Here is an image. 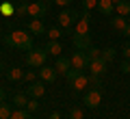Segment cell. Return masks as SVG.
Instances as JSON below:
<instances>
[{"instance_id":"1","label":"cell","mask_w":130,"mask_h":119,"mask_svg":"<svg viewBox=\"0 0 130 119\" xmlns=\"http://www.w3.org/2000/svg\"><path fill=\"white\" fill-rule=\"evenodd\" d=\"M72 43H74L76 50H83V52L91 48V13L89 11H83L80 18L76 20Z\"/></svg>"},{"instance_id":"2","label":"cell","mask_w":130,"mask_h":119,"mask_svg":"<svg viewBox=\"0 0 130 119\" xmlns=\"http://www.w3.org/2000/svg\"><path fill=\"white\" fill-rule=\"evenodd\" d=\"M5 43L9 48L28 52V50H32V35L26 32V30H13V32H9V35L5 37Z\"/></svg>"},{"instance_id":"3","label":"cell","mask_w":130,"mask_h":119,"mask_svg":"<svg viewBox=\"0 0 130 119\" xmlns=\"http://www.w3.org/2000/svg\"><path fill=\"white\" fill-rule=\"evenodd\" d=\"M46 59H48V52L41 50V48H32L26 54V63L30 65V67H43V65H46Z\"/></svg>"},{"instance_id":"4","label":"cell","mask_w":130,"mask_h":119,"mask_svg":"<svg viewBox=\"0 0 130 119\" xmlns=\"http://www.w3.org/2000/svg\"><path fill=\"white\" fill-rule=\"evenodd\" d=\"M78 18H80V15H78V11H76V9H63L59 15H56V22H59L61 28H72Z\"/></svg>"},{"instance_id":"5","label":"cell","mask_w":130,"mask_h":119,"mask_svg":"<svg viewBox=\"0 0 130 119\" xmlns=\"http://www.w3.org/2000/svg\"><path fill=\"white\" fill-rule=\"evenodd\" d=\"M70 61H72V67L74 69H80V72H85V69H89V56H87V52H83V50H76L74 54L70 56Z\"/></svg>"},{"instance_id":"6","label":"cell","mask_w":130,"mask_h":119,"mask_svg":"<svg viewBox=\"0 0 130 119\" xmlns=\"http://www.w3.org/2000/svg\"><path fill=\"white\" fill-rule=\"evenodd\" d=\"M83 102H85V106H89V108H98V106L102 104V91H100L98 87H93L91 91L85 93Z\"/></svg>"},{"instance_id":"7","label":"cell","mask_w":130,"mask_h":119,"mask_svg":"<svg viewBox=\"0 0 130 119\" xmlns=\"http://www.w3.org/2000/svg\"><path fill=\"white\" fill-rule=\"evenodd\" d=\"M48 13V5H43V2H30L28 5V18H32V20H41L43 15Z\"/></svg>"},{"instance_id":"8","label":"cell","mask_w":130,"mask_h":119,"mask_svg":"<svg viewBox=\"0 0 130 119\" xmlns=\"http://www.w3.org/2000/svg\"><path fill=\"white\" fill-rule=\"evenodd\" d=\"M70 87L74 89V91H85V89L89 87V76H87L85 72H83V74H78V76H76L74 80L70 82Z\"/></svg>"},{"instance_id":"9","label":"cell","mask_w":130,"mask_h":119,"mask_svg":"<svg viewBox=\"0 0 130 119\" xmlns=\"http://www.w3.org/2000/svg\"><path fill=\"white\" fill-rule=\"evenodd\" d=\"M39 78H41L43 82H54L56 80V69L50 67V65H43V67H39Z\"/></svg>"},{"instance_id":"10","label":"cell","mask_w":130,"mask_h":119,"mask_svg":"<svg viewBox=\"0 0 130 119\" xmlns=\"http://www.w3.org/2000/svg\"><path fill=\"white\" fill-rule=\"evenodd\" d=\"M89 69H91L93 76H102V74L108 69V63H106L104 59H95V61H91V63H89Z\"/></svg>"},{"instance_id":"11","label":"cell","mask_w":130,"mask_h":119,"mask_svg":"<svg viewBox=\"0 0 130 119\" xmlns=\"http://www.w3.org/2000/svg\"><path fill=\"white\" fill-rule=\"evenodd\" d=\"M54 69H56V74H61V76H65V74L72 69V61L70 59H65V56H59L56 59V65H54Z\"/></svg>"},{"instance_id":"12","label":"cell","mask_w":130,"mask_h":119,"mask_svg":"<svg viewBox=\"0 0 130 119\" xmlns=\"http://www.w3.org/2000/svg\"><path fill=\"white\" fill-rule=\"evenodd\" d=\"M26 93L30 97H37V100H39V97L46 93V87H43V82H30V87L26 89Z\"/></svg>"},{"instance_id":"13","label":"cell","mask_w":130,"mask_h":119,"mask_svg":"<svg viewBox=\"0 0 130 119\" xmlns=\"http://www.w3.org/2000/svg\"><path fill=\"white\" fill-rule=\"evenodd\" d=\"M98 9L102 15H113L115 13V5H113V0H98Z\"/></svg>"},{"instance_id":"14","label":"cell","mask_w":130,"mask_h":119,"mask_svg":"<svg viewBox=\"0 0 130 119\" xmlns=\"http://www.w3.org/2000/svg\"><path fill=\"white\" fill-rule=\"evenodd\" d=\"M28 32H30V35H43V32H46L43 22L41 20H30V22H28Z\"/></svg>"},{"instance_id":"15","label":"cell","mask_w":130,"mask_h":119,"mask_svg":"<svg viewBox=\"0 0 130 119\" xmlns=\"http://www.w3.org/2000/svg\"><path fill=\"white\" fill-rule=\"evenodd\" d=\"M115 13L121 15V18H128L130 15V0H121L115 5Z\"/></svg>"},{"instance_id":"16","label":"cell","mask_w":130,"mask_h":119,"mask_svg":"<svg viewBox=\"0 0 130 119\" xmlns=\"http://www.w3.org/2000/svg\"><path fill=\"white\" fill-rule=\"evenodd\" d=\"M111 26L115 28V30H121V32H124V28L128 26V18H121V15L115 13V18H111Z\"/></svg>"},{"instance_id":"17","label":"cell","mask_w":130,"mask_h":119,"mask_svg":"<svg viewBox=\"0 0 130 119\" xmlns=\"http://www.w3.org/2000/svg\"><path fill=\"white\" fill-rule=\"evenodd\" d=\"M46 52H48V54H52V56H61V52H63V46H61L59 41H48Z\"/></svg>"},{"instance_id":"18","label":"cell","mask_w":130,"mask_h":119,"mask_svg":"<svg viewBox=\"0 0 130 119\" xmlns=\"http://www.w3.org/2000/svg\"><path fill=\"white\" fill-rule=\"evenodd\" d=\"M13 104L26 108V104H28V93H15V95H13Z\"/></svg>"},{"instance_id":"19","label":"cell","mask_w":130,"mask_h":119,"mask_svg":"<svg viewBox=\"0 0 130 119\" xmlns=\"http://www.w3.org/2000/svg\"><path fill=\"white\" fill-rule=\"evenodd\" d=\"M7 76H9L11 80H22V78H24V72H22V67H11L9 72H7Z\"/></svg>"},{"instance_id":"20","label":"cell","mask_w":130,"mask_h":119,"mask_svg":"<svg viewBox=\"0 0 130 119\" xmlns=\"http://www.w3.org/2000/svg\"><path fill=\"white\" fill-rule=\"evenodd\" d=\"M115 54H117L115 48H104V50H102V59L106 61V63H111V61L115 59Z\"/></svg>"},{"instance_id":"21","label":"cell","mask_w":130,"mask_h":119,"mask_svg":"<svg viewBox=\"0 0 130 119\" xmlns=\"http://www.w3.org/2000/svg\"><path fill=\"white\" fill-rule=\"evenodd\" d=\"M11 119H32V117H30L28 110L20 108V110H13V113H11Z\"/></svg>"},{"instance_id":"22","label":"cell","mask_w":130,"mask_h":119,"mask_svg":"<svg viewBox=\"0 0 130 119\" xmlns=\"http://www.w3.org/2000/svg\"><path fill=\"white\" fill-rule=\"evenodd\" d=\"M70 119H85V113L80 106H72L70 108Z\"/></svg>"},{"instance_id":"23","label":"cell","mask_w":130,"mask_h":119,"mask_svg":"<svg viewBox=\"0 0 130 119\" xmlns=\"http://www.w3.org/2000/svg\"><path fill=\"white\" fill-rule=\"evenodd\" d=\"M11 113H13V110H11V106L2 102V104H0V119H11Z\"/></svg>"},{"instance_id":"24","label":"cell","mask_w":130,"mask_h":119,"mask_svg":"<svg viewBox=\"0 0 130 119\" xmlns=\"http://www.w3.org/2000/svg\"><path fill=\"white\" fill-rule=\"evenodd\" d=\"M87 52V56H89V61H95V59H102V50H98V48H89V50H85Z\"/></svg>"},{"instance_id":"25","label":"cell","mask_w":130,"mask_h":119,"mask_svg":"<svg viewBox=\"0 0 130 119\" xmlns=\"http://www.w3.org/2000/svg\"><path fill=\"white\" fill-rule=\"evenodd\" d=\"M46 35H48V39L50 41H59V37H61V28H50V30H46Z\"/></svg>"},{"instance_id":"26","label":"cell","mask_w":130,"mask_h":119,"mask_svg":"<svg viewBox=\"0 0 130 119\" xmlns=\"http://www.w3.org/2000/svg\"><path fill=\"white\" fill-rule=\"evenodd\" d=\"M37 108H39V100H37V97L28 100V104H26V110H28V113H35Z\"/></svg>"},{"instance_id":"27","label":"cell","mask_w":130,"mask_h":119,"mask_svg":"<svg viewBox=\"0 0 130 119\" xmlns=\"http://www.w3.org/2000/svg\"><path fill=\"white\" fill-rule=\"evenodd\" d=\"M78 74H83V72H80V69H74V67H72L70 72L65 74V78H67V82H72V80H74V78L78 76Z\"/></svg>"},{"instance_id":"28","label":"cell","mask_w":130,"mask_h":119,"mask_svg":"<svg viewBox=\"0 0 130 119\" xmlns=\"http://www.w3.org/2000/svg\"><path fill=\"white\" fill-rule=\"evenodd\" d=\"M93 7H98V0H83V9L85 11H91Z\"/></svg>"},{"instance_id":"29","label":"cell","mask_w":130,"mask_h":119,"mask_svg":"<svg viewBox=\"0 0 130 119\" xmlns=\"http://www.w3.org/2000/svg\"><path fill=\"white\" fill-rule=\"evenodd\" d=\"M121 54H124V59H130V41L124 43V48H121Z\"/></svg>"},{"instance_id":"30","label":"cell","mask_w":130,"mask_h":119,"mask_svg":"<svg viewBox=\"0 0 130 119\" xmlns=\"http://www.w3.org/2000/svg\"><path fill=\"white\" fill-rule=\"evenodd\" d=\"M35 78H37L35 72H26V74H24V80H26V82H35Z\"/></svg>"},{"instance_id":"31","label":"cell","mask_w":130,"mask_h":119,"mask_svg":"<svg viewBox=\"0 0 130 119\" xmlns=\"http://www.w3.org/2000/svg\"><path fill=\"white\" fill-rule=\"evenodd\" d=\"M121 72H124V74H130V59H124V63H121Z\"/></svg>"},{"instance_id":"32","label":"cell","mask_w":130,"mask_h":119,"mask_svg":"<svg viewBox=\"0 0 130 119\" xmlns=\"http://www.w3.org/2000/svg\"><path fill=\"white\" fill-rule=\"evenodd\" d=\"M89 84H93V87H100V76H89Z\"/></svg>"},{"instance_id":"33","label":"cell","mask_w":130,"mask_h":119,"mask_svg":"<svg viewBox=\"0 0 130 119\" xmlns=\"http://www.w3.org/2000/svg\"><path fill=\"white\" fill-rule=\"evenodd\" d=\"M72 0H54V5H59V7H67Z\"/></svg>"},{"instance_id":"34","label":"cell","mask_w":130,"mask_h":119,"mask_svg":"<svg viewBox=\"0 0 130 119\" xmlns=\"http://www.w3.org/2000/svg\"><path fill=\"white\" fill-rule=\"evenodd\" d=\"M5 97H7V91L2 87H0V104H2V102H5Z\"/></svg>"},{"instance_id":"35","label":"cell","mask_w":130,"mask_h":119,"mask_svg":"<svg viewBox=\"0 0 130 119\" xmlns=\"http://www.w3.org/2000/svg\"><path fill=\"white\" fill-rule=\"evenodd\" d=\"M124 35H126V37H128V39H130V24H128V26L124 28Z\"/></svg>"},{"instance_id":"36","label":"cell","mask_w":130,"mask_h":119,"mask_svg":"<svg viewBox=\"0 0 130 119\" xmlns=\"http://www.w3.org/2000/svg\"><path fill=\"white\" fill-rule=\"evenodd\" d=\"M50 119H61V113H52V115H50Z\"/></svg>"},{"instance_id":"37","label":"cell","mask_w":130,"mask_h":119,"mask_svg":"<svg viewBox=\"0 0 130 119\" xmlns=\"http://www.w3.org/2000/svg\"><path fill=\"white\" fill-rule=\"evenodd\" d=\"M39 2H43V5H50V2H54V0H39Z\"/></svg>"},{"instance_id":"38","label":"cell","mask_w":130,"mask_h":119,"mask_svg":"<svg viewBox=\"0 0 130 119\" xmlns=\"http://www.w3.org/2000/svg\"><path fill=\"white\" fill-rule=\"evenodd\" d=\"M117 2H121V0H113V5H117Z\"/></svg>"},{"instance_id":"39","label":"cell","mask_w":130,"mask_h":119,"mask_svg":"<svg viewBox=\"0 0 130 119\" xmlns=\"http://www.w3.org/2000/svg\"><path fill=\"white\" fill-rule=\"evenodd\" d=\"M2 69H5V67H2V63H0V72H2Z\"/></svg>"},{"instance_id":"40","label":"cell","mask_w":130,"mask_h":119,"mask_svg":"<svg viewBox=\"0 0 130 119\" xmlns=\"http://www.w3.org/2000/svg\"><path fill=\"white\" fill-rule=\"evenodd\" d=\"M128 24H130V15H128Z\"/></svg>"}]
</instances>
